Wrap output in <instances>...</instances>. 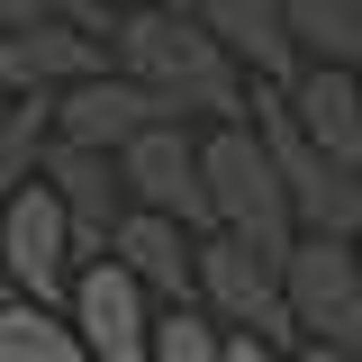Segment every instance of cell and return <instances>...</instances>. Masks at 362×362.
<instances>
[{
    "mask_svg": "<svg viewBox=\"0 0 362 362\" xmlns=\"http://www.w3.org/2000/svg\"><path fill=\"white\" fill-rule=\"evenodd\" d=\"M226 362H290V354H272V344H254V335H226Z\"/></svg>",
    "mask_w": 362,
    "mask_h": 362,
    "instance_id": "cell-19",
    "label": "cell"
},
{
    "mask_svg": "<svg viewBox=\"0 0 362 362\" xmlns=\"http://www.w3.org/2000/svg\"><path fill=\"white\" fill-rule=\"evenodd\" d=\"M354 90H362V73H354Z\"/></svg>",
    "mask_w": 362,
    "mask_h": 362,
    "instance_id": "cell-25",
    "label": "cell"
},
{
    "mask_svg": "<svg viewBox=\"0 0 362 362\" xmlns=\"http://www.w3.org/2000/svg\"><path fill=\"white\" fill-rule=\"evenodd\" d=\"M73 226L64 209L45 199L37 181H18L9 199H0V281H9V299H28V308H64V290H73Z\"/></svg>",
    "mask_w": 362,
    "mask_h": 362,
    "instance_id": "cell-6",
    "label": "cell"
},
{
    "mask_svg": "<svg viewBox=\"0 0 362 362\" xmlns=\"http://www.w3.org/2000/svg\"><path fill=\"white\" fill-rule=\"evenodd\" d=\"M45 118H54L64 145H90V154H118V145L145 136V127H190L173 100H154L145 82H127L118 64H109V73H90V82H73V90H54V100H45Z\"/></svg>",
    "mask_w": 362,
    "mask_h": 362,
    "instance_id": "cell-8",
    "label": "cell"
},
{
    "mask_svg": "<svg viewBox=\"0 0 362 362\" xmlns=\"http://www.w3.org/2000/svg\"><path fill=\"white\" fill-rule=\"evenodd\" d=\"M109 64L154 100H173L181 118H245V100H254V82L218 54V37L190 9H127L109 28Z\"/></svg>",
    "mask_w": 362,
    "mask_h": 362,
    "instance_id": "cell-1",
    "label": "cell"
},
{
    "mask_svg": "<svg viewBox=\"0 0 362 362\" xmlns=\"http://www.w3.org/2000/svg\"><path fill=\"white\" fill-rule=\"evenodd\" d=\"M109 263L127 272L145 299H163V308H190V235L173 218H154V209H127V218L109 226Z\"/></svg>",
    "mask_w": 362,
    "mask_h": 362,
    "instance_id": "cell-13",
    "label": "cell"
},
{
    "mask_svg": "<svg viewBox=\"0 0 362 362\" xmlns=\"http://www.w3.org/2000/svg\"><path fill=\"white\" fill-rule=\"evenodd\" d=\"M37 190L64 209V226H73V263L109 254V226L127 218V190H118V163H109V154L45 136V154H37Z\"/></svg>",
    "mask_w": 362,
    "mask_h": 362,
    "instance_id": "cell-10",
    "label": "cell"
},
{
    "mask_svg": "<svg viewBox=\"0 0 362 362\" xmlns=\"http://www.w3.org/2000/svg\"><path fill=\"white\" fill-rule=\"evenodd\" d=\"M281 28L299 45V64L362 73V0H281Z\"/></svg>",
    "mask_w": 362,
    "mask_h": 362,
    "instance_id": "cell-14",
    "label": "cell"
},
{
    "mask_svg": "<svg viewBox=\"0 0 362 362\" xmlns=\"http://www.w3.org/2000/svg\"><path fill=\"white\" fill-rule=\"evenodd\" d=\"M0 362H90V354H82V335L64 326V308L0 299Z\"/></svg>",
    "mask_w": 362,
    "mask_h": 362,
    "instance_id": "cell-15",
    "label": "cell"
},
{
    "mask_svg": "<svg viewBox=\"0 0 362 362\" xmlns=\"http://www.w3.org/2000/svg\"><path fill=\"white\" fill-rule=\"evenodd\" d=\"M190 18L218 37V54L263 90H290L299 82V45L281 28V0H190Z\"/></svg>",
    "mask_w": 362,
    "mask_h": 362,
    "instance_id": "cell-11",
    "label": "cell"
},
{
    "mask_svg": "<svg viewBox=\"0 0 362 362\" xmlns=\"http://www.w3.org/2000/svg\"><path fill=\"white\" fill-rule=\"evenodd\" d=\"M190 308L226 326V335H254L272 354H299V326L281 308V254H254L235 235H190Z\"/></svg>",
    "mask_w": 362,
    "mask_h": 362,
    "instance_id": "cell-3",
    "label": "cell"
},
{
    "mask_svg": "<svg viewBox=\"0 0 362 362\" xmlns=\"http://www.w3.org/2000/svg\"><path fill=\"white\" fill-rule=\"evenodd\" d=\"M90 73H109V45L82 37V28H64V18H28V28L0 37V82L18 90V100L73 90V82H90Z\"/></svg>",
    "mask_w": 362,
    "mask_h": 362,
    "instance_id": "cell-12",
    "label": "cell"
},
{
    "mask_svg": "<svg viewBox=\"0 0 362 362\" xmlns=\"http://www.w3.org/2000/svg\"><path fill=\"white\" fill-rule=\"evenodd\" d=\"M281 308H290V326H299V344L362 354V272H354V245H335V235H290V254H281Z\"/></svg>",
    "mask_w": 362,
    "mask_h": 362,
    "instance_id": "cell-5",
    "label": "cell"
},
{
    "mask_svg": "<svg viewBox=\"0 0 362 362\" xmlns=\"http://www.w3.org/2000/svg\"><path fill=\"white\" fill-rule=\"evenodd\" d=\"M37 18H64V28H82V37H100V45H109V28H118L109 0H37Z\"/></svg>",
    "mask_w": 362,
    "mask_h": 362,
    "instance_id": "cell-18",
    "label": "cell"
},
{
    "mask_svg": "<svg viewBox=\"0 0 362 362\" xmlns=\"http://www.w3.org/2000/svg\"><path fill=\"white\" fill-rule=\"evenodd\" d=\"M254 136H263V154H272V173H281V199H290V226L299 235H354L362 226V181L335 163V154H317L308 145V127L290 118V90H263L254 82Z\"/></svg>",
    "mask_w": 362,
    "mask_h": 362,
    "instance_id": "cell-4",
    "label": "cell"
},
{
    "mask_svg": "<svg viewBox=\"0 0 362 362\" xmlns=\"http://www.w3.org/2000/svg\"><path fill=\"white\" fill-rule=\"evenodd\" d=\"M45 136H54L45 100H18V109H0V199H9L18 181H37V154H45Z\"/></svg>",
    "mask_w": 362,
    "mask_h": 362,
    "instance_id": "cell-16",
    "label": "cell"
},
{
    "mask_svg": "<svg viewBox=\"0 0 362 362\" xmlns=\"http://www.w3.org/2000/svg\"><path fill=\"white\" fill-rule=\"evenodd\" d=\"M199 190H209V226L254 245V254H290V199H281V173H272L254 118H218L199 136Z\"/></svg>",
    "mask_w": 362,
    "mask_h": 362,
    "instance_id": "cell-2",
    "label": "cell"
},
{
    "mask_svg": "<svg viewBox=\"0 0 362 362\" xmlns=\"http://www.w3.org/2000/svg\"><path fill=\"white\" fill-rule=\"evenodd\" d=\"M109 163H118V190H127V209H154V218H173L181 235H209L199 136H190V127H145V136H127Z\"/></svg>",
    "mask_w": 362,
    "mask_h": 362,
    "instance_id": "cell-7",
    "label": "cell"
},
{
    "mask_svg": "<svg viewBox=\"0 0 362 362\" xmlns=\"http://www.w3.org/2000/svg\"><path fill=\"white\" fill-rule=\"evenodd\" d=\"M109 9L127 18V9H190V0H109Z\"/></svg>",
    "mask_w": 362,
    "mask_h": 362,
    "instance_id": "cell-22",
    "label": "cell"
},
{
    "mask_svg": "<svg viewBox=\"0 0 362 362\" xmlns=\"http://www.w3.org/2000/svg\"><path fill=\"white\" fill-rule=\"evenodd\" d=\"M64 326L82 335L90 362H145V335H154V299L136 290L109 254H90L64 290Z\"/></svg>",
    "mask_w": 362,
    "mask_h": 362,
    "instance_id": "cell-9",
    "label": "cell"
},
{
    "mask_svg": "<svg viewBox=\"0 0 362 362\" xmlns=\"http://www.w3.org/2000/svg\"><path fill=\"white\" fill-rule=\"evenodd\" d=\"M290 362H362V354H326V344H299Z\"/></svg>",
    "mask_w": 362,
    "mask_h": 362,
    "instance_id": "cell-21",
    "label": "cell"
},
{
    "mask_svg": "<svg viewBox=\"0 0 362 362\" xmlns=\"http://www.w3.org/2000/svg\"><path fill=\"white\" fill-rule=\"evenodd\" d=\"M28 18H37V0H0V37H9V28H28Z\"/></svg>",
    "mask_w": 362,
    "mask_h": 362,
    "instance_id": "cell-20",
    "label": "cell"
},
{
    "mask_svg": "<svg viewBox=\"0 0 362 362\" xmlns=\"http://www.w3.org/2000/svg\"><path fill=\"white\" fill-rule=\"evenodd\" d=\"M344 245H354V272H362V226H354V235H344Z\"/></svg>",
    "mask_w": 362,
    "mask_h": 362,
    "instance_id": "cell-23",
    "label": "cell"
},
{
    "mask_svg": "<svg viewBox=\"0 0 362 362\" xmlns=\"http://www.w3.org/2000/svg\"><path fill=\"white\" fill-rule=\"evenodd\" d=\"M145 362H226V326H209L199 308H163L145 335Z\"/></svg>",
    "mask_w": 362,
    "mask_h": 362,
    "instance_id": "cell-17",
    "label": "cell"
},
{
    "mask_svg": "<svg viewBox=\"0 0 362 362\" xmlns=\"http://www.w3.org/2000/svg\"><path fill=\"white\" fill-rule=\"evenodd\" d=\"M0 299H9V281H0Z\"/></svg>",
    "mask_w": 362,
    "mask_h": 362,
    "instance_id": "cell-24",
    "label": "cell"
}]
</instances>
